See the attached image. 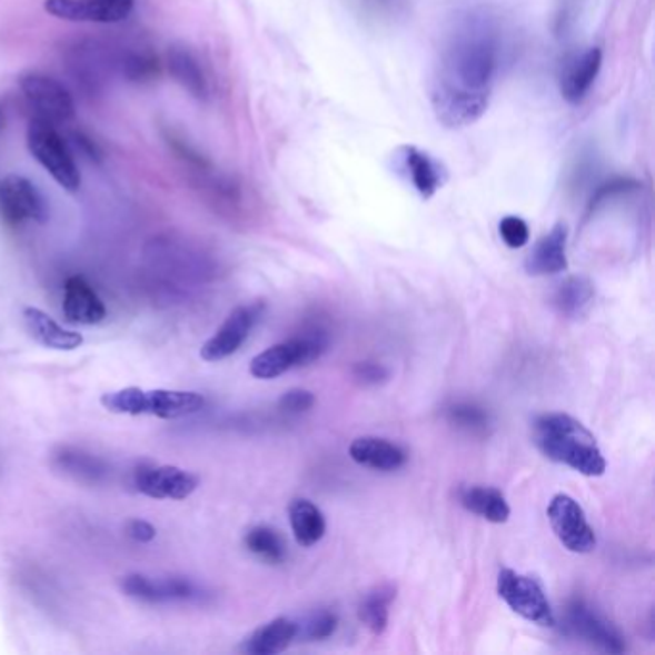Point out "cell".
I'll list each match as a JSON object with an SVG mask.
<instances>
[{"label": "cell", "instance_id": "1", "mask_svg": "<svg viewBox=\"0 0 655 655\" xmlns=\"http://www.w3.org/2000/svg\"><path fill=\"white\" fill-rule=\"evenodd\" d=\"M506 54V39L493 16L472 12L456 21L440 50L430 100L446 127L473 126L485 116Z\"/></svg>", "mask_w": 655, "mask_h": 655}, {"label": "cell", "instance_id": "2", "mask_svg": "<svg viewBox=\"0 0 655 655\" xmlns=\"http://www.w3.org/2000/svg\"><path fill=\"white\" fill-rule=\"evenodd\" d=\"M533 443L544 458L567 465L586 477H602L607 464L596 437L567 414H544L533 423Z\"/></svg>", "mask_w": 655, "mask_h": 655}, {"label": "cell", "instance_id": "3", "mask_svg": "<svg viewBox=\"0 0 655 655\" xmlns=\"http://www.w3.org/2000/svg\"><path fill=\"white\" fill-rule=\"evenodd\" d=\"M102 406L121 416H155L160 419H179L192 416L205 408V396L192 390H145L129 387L106 393L100 398Z\"/></svg>", "mask_w": 655, "mask_h": 655}, {"label": "cell", "instance_id": "4", "mask_svg": "<svg viewBox=\"0 0 655 655\" xmlns=\"http://www.w3.org/2000/svg\"><path fill=\"white\" fill-rule=\"evenodd\" d=\"M28 147L37 162L54 177L60 187L66 190H78L81 185L76 158L71 155L68 142L58 133L54 126L47 121L33 120L28 129Z\"/></svg>", "mask_w": 655, "mask_h": 655}, {"label": "cell", "instance_id": "5", "mask_svg": "<svg viewBox=\"0 0 655 655\" xmlns=\"http://www.w3.org/2000/svg\"><path fill=\"white\" fill-rule=\"evenodd\" d=\"M496 591L507 607L519 617L540 627H554L556 617L552 612L546 592L536 578L514 569H502Z\"/></svg>", "mask_w": 655, "mask_h": 655}, {"label": "cell", "instance_id": "6", "mask_svg": "<svg viewBox=\"0 0 655 655\" xmlns=\"http://www.w3.org/2000/svg\"><path fill=\"white\" fill-rule=\"evenodd\" d=\"M327 343L319 335H306V337L289 338L279 345H274L268 350L258 354L250 361V374L256 379H277L279 375L287 374L295 367L310 366L311 361L321 358Z\"/></svg>", "mask_w": 655, "mask_h": 655}, {"label": "cell", "instance_id": "7", "mask_svg": "<svg viewBox=\"0 0 655 655\" xmlns=\"http://www.w3.org/2000/svg\"><path fill=\"white\" fill-rule=\"evenodd\" d=\"M548 522L557 540L573 554H591L596 548V533L586 519L585 509L569 494H556L548 504Z\"/></svg>", "mask_w": 655, "mask_h": 655}, {"label": "cell", "instance_id": "8", "mask_svg": "<svg viewBox=\"0 0 655 655\" xmlns=\"http://www.w3.org/2000/svg\"><path fill=\"white\" fill-rule=\"evenodd\" d=\"M21 91L29 108L36 113V120L57 126L70 121L76 113V105L68 89L49 76L29 73L21 79Z\"/></svg>", "mask_w": 655, "mask_h": 655}, {"label": "cell", "instance_id": "9", "mask_svg": "<svg viewBox=\"0 0 655 655\" xmlns=\"http://www.w3.org/2000/svg\"><path fill=\"white\" fill-rule=\"evenodd\" d=\"M121 592L129 598L147 604H171V602H200L205 591L185 577H148L131 573L120 580Z\"/></svg>", "mask_w": 655, "mask_h": 655}, {"label": "cell", "instance_id": "10", "mask_svg": "<svg viewBox=\"0 0 655 655\" xmlns=\"http://www.w3.org/2000/svg\"><path fill=\"white\" fill-rule=\"evenodd\" d=\"M0 214L12 226H21L26 221L44 224L49 219V206L29 179L8 176L0 181Z\"/></svg>", "mask_w": 655, "mask_h": 655}, {"label": "cell", "instance_id": "11", "mask_svg": "<svg viewBox=\"0 0 655 655\" xmlns=\"http://www.w3.org/2000/svg\"><path fill=\"white\" fill-rule=\"evenodd\" d=\"M133 485L155 500H185L197 490L198 477L176 465H142L135 472Z\"/></svg>", "mask_w": 655, "mask_h": 655}, {"label": "cell", "instance_id": "12", "mask_svg": "<svg viewBox=\"0 0 655 655\" xmlns=\"http://www.w3.org/2000/svg\"><path fill=\"white\" fill-rule=\"evenodd\" d=\"M261 310H264L261 304H248V306L235 308L218 331L214 333V337L206 340L202 350H200L202 359L221 361V359L239 353L240 346L245 345L247 338L250 337L254 325L260 319Z\"/></svg>", "mask_w": 655, "mask_h": 655}, {"label": "cell", "instance_id": "13", "mask_svg": "<svg viewBox=\"0 0 655 655\" xmlns=\"http://www.w3.org/2000/svg\"><path fill=\"white\" fill-rule=\"evenodd\" d=\"M567 627L570 633L577 634L578 638L607 654H623L627 649L625 638L615 625L604 615L594 612L591 606H586L585 602L570 604L567 609Z\"/></svg>", "mask_w": 655, "mask_h": 655}, {"label": "cell", "instance_id": "14", "mask_svg": "<svg viewBox=\"0 0 655 655\" xmlns=\"http://www.w3.org/2000/svg\"><path fill=\"white\" fill-rule=\"evenodd\" d=\"M135 0H44V10L58 20L118 23L133 10Z\"/></svg>", "mask_w": 655, "mask_h": 655}, {"label": "cell", "instance_id": "15", "mask_svg": "<svg viewBox=\"0 0 655 655\" xmlns=\"http://www.w3.org/2000/svg\"><path fill=\"white\" fill-rule=\"evenodd\" d=\"M602 62H604L602 49L591 47L565 63L564 71L559 76V91L569 105H580L588 97V92L598 79Z\"/></svg>", "mask_w": 655, "mask_h": 655}, {"label": "cell", "instance_id": "16", "mask_svg": "<svg viewBox=\"0 0 655 655\" xmlns=\"http://www.w3.org/2000/svg\"><path fill=\"white\" fill-rule=\"evenodd\" d=\"M63 316L70 324L97 325L106 317V306L81 275L63 285Z\"/></svg>", "mask_w": 655, "mask_h": 655}, {"label": "cell", "instance_id": "17", "mask_svg": "<svg viewBox=\"0 0 655 655\" xmlns=\"http://www.w3.org/2000/svg\"><path fill=\"white\" fill-rule=\"evenodd\" d=\"M525 269L528 275H535V277L562 274L567 269V227L565 224L552 227V231L546 232L543 239L536 242L525 260Z\"/></svg>", "mask_w": 655, "mask_h": 655}, {"label": "cell", "instance_id": "18", "mask_svg": "<svg viewBox=\"0 0 655 655\" xmlns=\"http://www.w3.org/2000/svg\"><path fill=\"white\" fill-rule=\"evenodd\" d=\"M400 158L401 169L408 173L414 189L423 198L435 197L437 190L443 189V185L446 183V169L429 152L417 147H401Z\"/></svg>", "mask_w": 655, "mask_h": 655}, {"label": "cell", "instance_id": "19", "mask_svg": "<svg viewBox=\"0 0 655 655\" xmlns=\"http://www.w3.org/2000/svg\"><path fill=\"white\" fill-rule=\"evenodd\" d=\"M350 458L375 472H396L408 462V454L387 438L359 437L350 444Z\"/></svg>", "mask_w": 655, "mask_h": 655}, {"label": "cell", "instance_id": "20", "mask_svg": "<svg viewBox=\"0 0 655 655\" xmlns=\"http://www.w3.org/2000/svg\"><path fill=\"white\" fill-rule=\"evenodd\" d=\"M23 321L28 327L29 335L36 338L37 343L52 350H76L83 345V337L79 333L63 329L58 325L49 314L39 310V308H26L23 310Z\"/></svg>", "mask_w": 655, "mask_h": 655}, {"label": "cell", "instance_id": "21", "mask_svg": "<svg viewBox=\"0 0 655 655\" xmlns=\"http://www.w3.org/2000/svg\"><path fill=\"white\" fill-rule=\"evenodd\" d=\"M298 634V625L287 617H277L256 628L248 636L242 649L250 655H277L289 648Z\"/></svg>", "mask_w": 655, "mask_h": 655}, {"label": "cell", "instance_id": "22", "mask_svg": "<svg viewBox=\"0 0 655 655\" xmlns=\"http://www.w3.org/2000/svg\"><path fill=\"white\" fill-rule=\"evenodd\" d=\"M52 464L58 472L66 473V475H70L71 479L81 480L87 485L102 483L110 472L105 459L97 458L89 451L71 448V446H63L60 450L54 451Z\"/></svg>", "mask_w": 655, "mask_h": 655}, {"label": "cell", "instance_id": "23", "mask_svg": "<svg viewBox=\"0 0 655 655\" xmlns=\"http://www.w3.org/2000/svg\"><path fill=\"white\" fill-rule=\"evenodd\" d=\"M459 504L488 523H506L512 515L506 496L493 486H467L459 490Z\"/></svg>", "mask_w": 655, "mask_h": 655}, {"label": "cell", "instance_id": "24", "mask_svg": "<svg viewBox=\"0 0 655 655\" xmlns=\"http://www.w3.org/2000/svg\"><path fill=\"white\" fill-rule=\"evenodd\" d=\"M290 528L302 548L316 546L325 536V517L314 502L296 498L289 507Z\"/></svg>", "mask_w": 655, "mask_h": 655}, {"label": "cell", "instance_id": "25", "mask_svg": "<svg viewBox=\"0 0 655 655\" xmlns=\"http://www.w3.org/2000/svg\"><path fill=\"white\" fill-rule=\"evenodd\" d=\"M594 300V285L583 275L567 277L554 295L556 310L565 317H577L591 306Z\"/></svg>", "mask_w": 655, "mask_h": 655}, {"label": "cell", "instance_id": "26", "mask_svg": "<svg viewBox=\"0 0 655 655\" xmlns=\"http://www.w3.org/2000/svg\"><path fill=\"white\" fill-rule=\"evenodd\" d=\"M169 70L185 89L197 99H206L210 92V85L202 66L189 50L173 49L169 52Z\"/></svg>", "mask_w": 655, "mask_h": 655}, {"label": "cell", "instance_id": "27", "mask_svg": "<svg viewBox=\"0 0 655 655\" xmlns=\"http://www.w3.org/2000/svg\"><path fill=\"white\" fill-rule=\"evenodd\" d=\"M396 598V591L390 585H380L366 594L358 607V617L367 631L379 634L385 633L388 627V607Z\"/></svg>", "mask_w": 655, "mask_h": 655}, {"label": "cell", "instance_id": "28", "mask_svg": "<svg viewBox=\"0 0 655 655\" xmlns=\"http://www.w3.org/2000/svg\"><path fill=\"white\" fill-rule=\"evenodd\" d=\"M245 546L248 552H252L254 556L260 557L268 564H282L287 557V544L282 540V536L268 525L250 528L245 536Z\"/></svg>", "mask_w": 655, "mask_h": 655}, {"label": "cell", "instance_id": "29", "mask_svg": "<svg viewBox=\"0 0 655 655\" xmlns=\"http://www.w3.org/2000/svg\"><path fill=\"white\" fill-rule=\"evenodd\" d=\"M641 189V183L631 177H613L612 181L599 185L591 200V211L598 210L599 206L612 202L615 198L627 197L634 190Z\"/></svg>", "mask_w": 655, "mask_h": 655}, {"label": "cell", "instance_id": "30", "mask_svg": "<svg viewBox=\"0 0 655 655\" xmlns=\"http://www.w3.org/2000/svg\"><path fill=\"white\" fill-rule=\"evenodd\" d=\"M448 419L459 429L469 430V433H480L488 425V416L483 409L473 406V404H456L448 409Z\"/></svg>", "mask_w": 655, "mask_h": 655}, {"label": "cell", "instance_id": "31", "mask_svg": "<svg viewBox=\"0 0 655 655\" xmlns=\"http://www.w3.org/2000/svg\"><path fill=\"white\" fill-rule=\"evenodd\" d=\"M500 237L509 248H523L528 242L530 231L527 221L517 216H506L500 221Z\"/></svg>", "mask_w": 655, "mask_h": 655}, {"label": "cell", "instance_id": "32", "mask_svg": "<svg viewBox=\"0 0 655 655\" xmlns=\"http://www.w3.org/2000/svg\"><path fill=\"white\" fill-rule=\"evenodd\" d=\"M316 404V396L306 388H292L289 393H285L279 400V409L285 414H304V411H310Z\"/></svg>", "mask_w": 655, "mask_h": 655}, {"label": "cell", "instance_id": "33", "mask_svg": "<svg viewBox=\"0 0 655 655\" xmlns=\"http://www.w3.org/2000/svg\"><path fill=\"white\" fill-rule=\"evenodd\" d=\"M338 627V617L331 612H319L311 615L306 623V636L311 641H325L335 634Z\"/></svg>", "mask_w": 655, "mask_h": 655}, {"label": "cell", "instance_id": "34", "mask_svg": "<svg viewBox=\"0 0 655 655\" xmlns=\"http://www.w3.org/2000/svg\"><path fill=\"white\" fill-rule=\"evenodd\" d=\"M354 377L364 385H379L388 379V369L374 361H359L354 366Z\"/></svg>", "mask_w": 655, "mask_h": 655}, {"label": "cell", "instance_id": "35", "mask_svg": "<svg viewBox=\"0 0 655 655\" xmlns=\"http://www.w3.org/2000/svg\"><path fill=\"white\" fill-rule=\"evenodd\" d=\"M361 4H364L367 12L380 16V18H387V16L398 14L404 0H361Z\"/></svg>", "mask_w": 655, "mask_h": 655}, {"label": "cell", "instance_id": "36", "mask_svg": "<svg viewBox=\"0 0 655 655\" xmlns=\"http://www.w3.org/2000/svg\"><path fill=\"white\" fill-rule=\"evenodd\" d=\"M127 535L131 536L135 543H152L156 538V528L148 522L133 519V522L127 523Z\"/></svg>", "mask_w": 655, "mask_h": 655}]
</instances>
